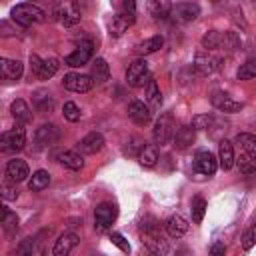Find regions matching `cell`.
I'll list each match as a JSON object with an SVG mask.
<instances>
[{
  "label": "cell",
  "instance_id": "cell-7",
  "mask_svg": "<svg viewBox=\"0 0 256 256\" xmlns=\"http://www.w3.org/2000/svg\"><path fill=\"white\" fill-rule=\"evenodd\" d=\"M94 54V42L92 40H84L80 42V46H76L74 52H70L66 58H64V64L66 66H72V68H78V66H84L90 62Z\"/></svg>",
  "mask_w": 256,
  "mask_h": 256
},
{
  "label": "cell",
  "instance_id": "cell-50",
  "mask_svg": "<svg viewBox=\"0 0 256 256\" xmlns=\"http://www.w3.org/2000/svg\"><path fill=\"white\" fill-rule=\"evenodd\" d=\"M176 256H192V250H188V248L182 246V248L176 250Z\"/></svg>",
  "mask_w": 256,
  "mask_h": 256
},
{
  "label": "cell",
  "instance_id": "cell-42",
  "mask_svg": "<svg viewBox=\"0 0 256 256\" xmlns=\"http://www.w3.org/2000/svg\"><path fill=\"white\" fill-rule=\"evenodd\" d=\"M236 142L246 150V152H252L256 154V136L254 134H248V132H240L236 136Z\"/></svg>",
  "mask_w": 256,
  "mask_h": 256
},
{
  "label": "cell",
  "instance_id": "cell-18",
  "mask_svg": "<svg viewBox=\"0 0 256 256\" xmlns=\"http://www.w3.org/2000/svg\"><path fill=\"white\" fill-rule=\"evenodd\" d=\"M128 116H130L138 126H146V124L150 122V118H152V112H150V108H148L144 102L132 100V102L128 104Z\"/></svg>",
  "mask_w": 256,
  "mask_h": 256
},
{
  "label": "cell",
  "instance_id": "cell-20",
  "mask_svg": "<svg viewBox=\"0 0 256 256\" xmlns=\"http://www.w3.org/2000/svg\"><path fill=\"white\" fill-rule=\"evenodd\" d=\"M32 106L40 114H50L54 110V98H52V94L48 90L40 88V90H36L32 94Z\"/></svg>",
  "mask_w": 256,
  "mask_h": 256
},
{
  "label": "cell",
  "instance_id": "cell-21",
  "mask_svg": "<svg viewBox=\"0 0 256 256\" xmlns=\"http://www.w3.org/2000/svg\"><path fill=\"white\" fill-rule=\"evenodd\" d=\"M218 164L222 170H230L236 164V154H234V146L230 140H220L218 144Z\"/></svg>",
  "mask_w": 256,
  "mask_h": 256
},
{
  "label": "cell",
  "instance_id": "cell-49",
  "mask_svg": "<svg viewBox=\"0 0 256 256\" xmlns=\"http://www.w3.org/2000/svg\"><path fill=\"white\" fill-rule=\"evenodd\" d=\"M224 252H226V246H224V242L216 240V242L210 246V252H208V256H224Z\"/></svg>",
  "mask_w": 256,
  "mask_h": 256
},
{
  "label": "cell",
  "instance_id": "cell-5",
  "mask_svg": "<svg viewBox=\"0 0 256 256\" xmlns=\"http://www.w3.org/2000/svg\"><path fill=\"white\" fill-rule=\"evenodd\" d=\"M118 218V206L112 202H100L94 208V228L98 232L108 230Z\"/></svg>",
  "mask_w": 256,
  "mask_h": 256
},
{
  "label": "cell",
  "instance_id": "cell-28",
  "mask_svg": "<svg viewBox=\"0 0 256 256\" xmlns=\"http://www.w3.org/2000/svg\"><path fill=\"white\" fill-rule=\"evenodd\" d=\"M148 10H150V14H152L156 20H164V18L170 16L172 4H170L168 0H152V2L148 4Z\"/></svg>",
  "mask_w": 256,
  "mask_h": 256
},
{
  "label": "cell",
  "instance_id": "cell-12",
  "mask_svg": "<svg viewBox=\"0 0 256 256\" xmlns=\"http://www.w3.org/2000/svg\"><path fill=\"white\" fill-rule=\"evenodd\" d=\"M170 16L176 22H192L194 18L200 16V6L196 2H178V4H172Z\"/></svg>",
  "mask_w": 256,
  "mask_h": 256
},
{
  "label": "cell",
  "instance_id": "cell-46",
  "mask_svg": "<svg viewBox=\"0 0 256 256\" xmlns=\"http://www.w3.org/2000/svg\"><path fill=\"white\" fill-rule=\"evenodd\" d=\"M256 246V224H252L244 234H242V250H250Z\"/></svg>",
  "mask_w": 256,
  "mask_h": 256
},
{
  "label": "cell",
  "instance_id": "cell-33",
  "mask_svg": "<svg viewBox=\"0 0 256 256\" xmlns=\"http://www.w3.org/2000/svg\"><path fill=\"white\" fill-rule=\"evenodd\" d=\"M58 68H60V62L56 60V58H46V60H42V64H40V70H38V78L40 80H50L56 72H58Z\"/></svg>",
  "mask_w": 256,
  "mask_h": 256
},
{
  "label": "cell",
  "instance_id": "cell-3",
  "mask_svg": "<svg viewBox=\"0 0 256 256\" xmlns=\"http://www.w3.org/2000/svg\"><path fill=\"white\" fill-rule=\"evenodd\" d=\"M150 68H148V62L144 58H138L134 60L128 68H126V82L128 86L132 88H142L150 82Z\"/></svg>",
  "mask_w": 256,
  "mask_h": 256
},
{
  "label": "cell",
  "instance_id": "cell-34",
  "mask_svg": "<svg viewBox=\"0 0 256 256\" xmlns=\"http://www.w3.org/2000/svg\"><path fill=\"white\" fill-rule=\"evenodd\" d=\"M240 46H242V40L236 32H222V46H220L222 52H236L240 50Z\"/></svg>",
  "mask_w": 256,
  "mask_h": 256
},
{
  "label": "cell",
  "instance_id": "cell-35",
  "mask_svg": "<svg viewBox=\"0 0 256 256\" xmlns=\"http://www.w3.org/2000/svg\"><path fill=\"white\" fill-rule=\"evenodd\" d=\"M146 100L152 108H158L162 104V94H160V88L154 78H150V82L146 84Z\"/></svg>",
  "mask_w": 256,
  "mask_h": 256
},
{
  "label": "cell",
  "instance_id": "cell-4",
  "mask_svg": "<svg viewBox=\"0 0 256 256\" xmlns=\"http://www.w3.org/2000/svg\"><path fill=\"white\" fill-rule=\"evenodd\" d=\"M26 144V130L22 124H16L14 128L2 132L0 136V150L2 152H20Z\"/></svg>",
  "mask_w": 256,
  "mask_h": 256
},
{
  "label": "cell",
  "instance_id": "cell-45",
  "mask_svg": "<svg viewBox=\"0 0 256 256\" xmlns=\"http://www.w3.org/2000/svg\"><path fill=\"white\" fill-rule=\"evenodd\" d=\"M12 180H2L0 184V190H2V198L4 200H16L18 198V190H16V184H10Z\"/></svg>",
  "mask_w": 256,
  "mask_h": 256
},
{
  "label": "cell",
  "instance_id": "cell-14",
  "mask_svg": "<svg viewBox=\"0 0 256 256\" xmlns=\"http://www.w3.org/2000/svg\"><path fill=\"white\" fill-rule=\"evenodd\" d=\"M54 18H58L66 28H70L80 22L82 14L78 10V4H58L54 8Z\"/></svg>",
  "mask_w": 256,
  "mask_h": 256
},
{
  "label": "cell",
  "instance_id": "cell-17",
  "mask_svg": "<svg viewBox=\"0 0 256 256\" xmlns=\"http://www.w3.org/2000/svg\"><path fill=\"white\" fill-rule=\"evenodd\" d=\"M30 176V170H28V164L20 158H14V160H8L6 164V178L12 180L14 184L16 182H22Z\"/></svg>",
  "mask_w": 256,
  "mask_h": 256
},
{
  "label": "cell",
  "instance_id": "cell-27",
  "mask_svg": "<svg viewBox=\"0 0 256 256\" xmlns=\"http://www.w3.org/2000/svg\"><path fill=\"white\" fill-rule=\"evenodd\" d=\"M138 160L144 168H152L158 162V146L156 144H144L138 152Z\"/></svg>",
  "mask_w": 256,
  "mask_h": 256
},
{
  "label": "cell",
  "instance_id": "cell-24",
  "mask_svg": "<svg viewBox=\"0 0 256 256\" xmlns=\"http://www.w3.org/2000/svg\"><path fill=\"white\" fill-rule=\"evenodd\" d=\"M56 158H58V162L64 168L74 170V172L76 170H82V166H84V160H82L80 152H76V150H62V152L56 154Z\"/></svg>",
  "mask_w": 256,
  "mask_h": 256
},
{
  "label": "cell",
  "instance_id": "cell-47",
  "mask_svg": "<svg viewBox=\"0 0 256 256\" xmlns=\"http://www.w3.org/2000/svg\"><path fill=\"white\" fill-rule=\"evenodd\" d=\"M120 14H122L124 18H128V20H130V24H134V20H136V4H134L132 0H126V2H122Z\"/></svg>",
  "mask_w": 256,
  "mask_h": 256
},
{
  "label": "cell",
  "instance_id": "cell-11",
  "mask_svg": "<svg viewBox=\"0 0 256 256\" xmlns=\"http://www.w3.org/2000/svg\"><path fill=\"white\" fill-rule=\"evenodd\" d=\"M80 242V236L72 230H66L58 236V240L54 242V248H52V254L54 256H70V252L78 246Z\"/></svg>",
  "mask_w": 256,
  "mask_h": 256
},
{
  "label": "cell",
  "instance_id": "cell-15",
  "mask_svg": "<svg viewBox=\"0 0 256 256\" xmlns=\"http://www.w3.org/2000/svg\"><path fill=\"white\" fill-rule=\"evenodd\" d=\"M216 168H218V160L214 158L212 152H208V150L196 152V156H194V170L196 172H200L204 176H214Z\"/></svg>",
  "mask_w": 256,
  "mask_h": 256
},
{
  "label": "cell",
  "instance_id": "cell-19",
  "mask_svg": "<svg viewBox=\"0 0 256 256\" xmlns=\"http://www.w3.org/2000/svg\"><path fill=\"white\" fill-rule=\"evenodd\" d=\"M22 72H24V64L20 60L0 58V76L4 80H20Z\"/></svg>",
  "mask_w": 256,
  "mask_h": 256
},
{
  "label": "cell",
  "instance_id": "cell-30",
  "mask_svg": "<svg viewBox=\"0 0 256 256\" xmlns=\"http://www.w3.org/2000/svg\"><path fill=\"white\" fill-rule=\"evenodd\" d=\"M236 166L242 174H254L256 172V154L252 152H242L238 158H236Z\"/></svg>",
  "mask_w": 256,
  "mask_h": 256
},
{
  "label": "cell",
  "instance_id": "cell-16",
  "mask_svg": "<svg viewBox=\"0 0 256 256\" xmlns=\"http://www.w3.org/2000/svg\"><path fill=\"white\" fill-rule=\"evenodd\" d=\"M104 148V136L100 132H90L86 134L78 144H76V150L80 154H96Z\"/></svg>",
  "mask_w": 256,
  "mask_h": 256
},
{
  "label": "cell",
  "instance_id": "cell-6",
  "mask_svg": "<svg viewBox=\"0 0 256 256\" xmlns=\"http://www.w3.org/2000/svg\"><path fill=\"white\" fill-rule=\"evenodd\" d=\"M192 68L196 70L198 76H210L220 68V58L208 50H198L192 62Z\"/></svg>",
  "mask_w": 256,
  "mask_h": 256
},
{
  "label": "cell",
  "instance_id": "cell-38",
  "mask_svg": "<svg viewBox=\"0 0 256 256\" xmlns=\"http://www.w3.org/2000/svg\"><path fill=\"white\" fill-rule=\"evenodd\" d=\"M2 228H4L6 234L16 232V228H18V216H16V212L8 210L6 206L2 208Z\"/></svg>",
  "mask_w": 256,
  "mask_h": 256
},
{
  "label": "cell",
  "instance_id": "cell-26",
  "mask_svg": "<svg viewBox=\"0 0 256 256\" xmlns=\"http://www.w3.org/2000/svg\"><path fill=\"white\" fill-rule=\"evenodd\" d=\"M90 76H92V80L98 82V84L108 82V78H110V66H108V62H106L104 58H96V60L92 62Z\"/></svg>",
  "mask_w": 256,
  "mask_h": 256
},
{
  "label": "cell",
  "instance_id": "cell-31",
  "mask_svg": "<svg viewBox=\"0 0 256 256\" xmlns=\"http://www.w3.org/2000/svg\"><path fill=\"white\" fill-rule=\"evenodd\" d=\"M202 48H206L208 52L212 50H220L222 46V32L220 30H208L204 36H202Z\"/></svg>",
  "mask_w": 256,
  "mask_h": 256
},
{
  "label": "cell",
  "instance_id": "cell-32",
  "mask_svg": "<svg viewBox=\"0 0 256 256\" xmlns=\"http://www.w3.org/2000/svg\"><path fill=\"white\" fill-rule=\"evenodd\" d=\"M174 142H176V148H180V150L188 148V146L194 142V130H192L190 126L178 128L176 134H174Z\"/></svg>",
  "mask_w": 256,
  "mask_h": 256
},
{
  "label": "cell",
  "instance_id": "cell-9",
  "mask_svg": "<svg viewBox=\"0 0 256 256\" xmlns=\"http://www.w3.org/2000/svg\"><path fill=\"white\" fill-rule=\"evenodd\" d=\"M92 84H94V80H92V76H88V74H76V72H70V74H66V76L62 78V86H64L66 90H70V92H78V94L88 92V90L92 88Z\"/></svg>",
  "mask_w": 256,
  "mask_h": 256
},
{
  "label": "cell",
  "instance_id": "cell-8",
  "mask_svg": "<svg viewBox=\"0 0 256 256\" xmlns=\"http://www.w3.org/2000/svg\"><path fill=\"white\" fill-rule=\"evenodd\" d=\"M58 138H60V130H58V126H56V124H52V122L42 124V126H40V128H36V132H34V144H36V148H38V150L52 146Z\"/></svg>",
  "mask_w": 256,
  "mask_h": 256
},
{
  "label": "cell",
  "instance_id": "cell-10",
  "mask_svg": "<svg viewBox=\"0 0 256 256\" xmlns=\"http://www.w3.org/2000/svg\"><path fill=\"white\" fill-rule=\"evenodd\" d=\"M210 102H212V106L216 108V110H220V112H240L242 110V102H238V100H234L230 94H226V92H222V90H214L212 94H210Z\"/></svg>",
  "mask_w": 256,
  "mask_h": 256
},
{
  "label": "cell",
  "instance_id": "cell-13",
  "mask_svg": "<svg viewBox=\"0 0 256 256\" xmlns=\"http://www.w3.org/2000/svg\"><path fill=\"white\" fill-rule=\"evenodd\" d=\"M142 246L150 256H166L168 254V242L164 240L162 232L156 234H142Z\"/></svg>",
  "mask_w": 256,
  "mask_h": 256
},
{
  "label": "cell",
  "instance_id": "cell-29",
  "mask_svg": "<svg viewBox=\"0 0 256 256\" xmlns=\"http://www.w3.org/2000/svg\"><path fill=\"white\" fill-rule=\"evenodd\" d=\"M48 184H50V174L46 170H36L32 174V178L28 180L30 192H42L44 188H48Z\"/></svg>",
  "mask_w": 256,
  "mask_h": 256
},
{
  "label": "cell",
  "instance_id": "cell-37",
  "mask_svg": "<svg viewBox=\"0 0 256 256\" xmlns=\"http://www.w3.org/2000/svg\"><path fill=\"white\" fill-rule=\"evenodd\" d=\"M190 212H192V222L200 224L204 218V212H206V200L202 196H194L192 204H190Z\"/></svg>",
  "mask_w": 256,
  "mask_h": 256
},
{
  "label": "cell",
  "instance_id": "cell-43",
  "mask_svg": "<svg viewBox=\"0 0 256 256\" xmlns=\"http://www.w3.org/2000/svg\"><path fill=\"white\" fill-rule=\"evenodd\" d=\"M140 232L142 234H156V232H160V222L154 216H144L140 220Z\"/></svg>",
  "mask_w": 256,
  "mask_h": 256
},
{
  "label": "cell",
  "instance_id": "cell-36",
  "mask_svg": "<svg viewBox=\"0 0 256 256\" xmlns=\"http://www.w3.org/2000/svg\"><path fill=\"white\" fill-rule=\"evenodd\" d=\"M128 26H130V20H128V18H124V16L118 12V14H114V16H112V20H110V34L118 38V36H122V34L126 32V28H128Z\"/></svg>",
  "mask_w": 256,
  "mask_h": 256
},
{
  "label": "cell",
  "instance_id": "cell-1",
  "mask_svg": "<svg viewBox=\"0 0 256 256\" xmlns=\"http://www.w3.org/2000/svg\"><path fill=\"white\" fill-rule=\"evenodd\" d=\"M10 16H12V20L16 22V24H20V26H32V24H36V22H44L46 20V12L40 8V6H36V4H30V2H22V4H16L14 8H12V12H10Z\"/></svg>",
  "mask_w": 256,
  "mask_h": 256
},
{
  "label": "cell",
  "instance_id": "cell-44",
  "mask_svg": "<svg viewBox=\"0 0 256 256\" xmlns=\"http://www.w3.org/2000/svg\"><path fill=\"white\" fill-rule=\"evenodd\" d=\"M62 112H64V118H66L68 122H78V120H80V108H78V106H76L72 100L64 102Z\"/></svg>",
  "mask_w": 256,
  "mask_h": 256
},
{
  "label": "cell",
  "instance_id": "cell-25",
  "mask_svg": "<svg viewBox=\"0 0 256 256\" xmlns=\"http://www.w3.org/2000/svg\"><path fill=\"white\" fill-rule=\"evenodd\" d=\"M162 46H164V38H162V36H152V38H146V40L138 42L136 48H134V52H136L138 56H146V54L158 52Z\"/></svg>",
  "mask_w": 256,
  "mask_h": 256
},
{
  "label": "cell",
  "instance_id": "cell-23",
  "mask_svg": "<svg viewBox=\"0 0 256 256\" xmlns=\"http://www.w3.org/2000/svg\"><path fill=\"white\" fill-rule=\"evenodd\" d=\"M10 114L14 116L16 124H30L32 122V110L22 98H18L10 104Z\"/></svg>",
  "mask_w": 256,
  "mask_h": 256
},
{
  "label": "cell",
  "instance_id": "cell-22",
  "mask_svg": "<svg viewBox=\"0 0 256 256\" xmlns=\"http://www.w3.org/2000/svg\"><path fill=\"white\" fill-rule=\"evenodd\" d=\"M164 228H166V232H168L170 238H182V236L188 232V222H186L184 216L172 214V216L164 222Z\"/></svg>",
  "mask_w": 256,
  "mask_h": 256
},
{
  "label": "cell",
  "instance_id": "cell-39",
  "mask_svg": "<svg viewBox=\"0 0 256 256\" xmlns=\"http://www.w3.org/2000/svg\"><path fill=\"white\" fill-rule=\"evenodd\" d=\"M236 76H238V80H250V78H254V76H256V58H248V60L238 68Z\"/></svg>",
  "mask_w": 256,
  "mask_h": 256
},
{
  "label": "cell",
  "instance_id": "cell-48",
  "mask_svg": "<svg viewBox=\"0 0 256 256\" xmlns=\"http://www.w3.org/2000/svg\"><path fill=\"white\" fill-rule=\"evenodd\" d=\"M110 240H112V244L118 246L122 252H126V254L130 252V244H128V240H126L120 232H112V234H110Z\"/></svg>",
  "mask_w": 256,
  "mask_h": 256
},
{
  "label": "cell",
  "instance_id": "cell-2",
  "mask_svg": "<svg viewBox=\"0 0 256 256\" xmlns=\"http://www.w3.org/2000/svg\"><path fill=\"white\" fill-rule=\"evenodd\" d=\"M176 134V122H174V116L172 112H164L158 116L154 128H152V138H154V144L156 146H164L168 144Z\"/></svg>",
  "mask_w": 256,
  "mask_h": 256
},
{
  "label": "cell",
  "instance_id": "cell-40",
  "mask_svg": "<svg viewBox=\"0 0 256 256\" xmlns=\"http://www.w3.org/2000/svg\"><path fill=\"white\" fill-rule=\"evenodd\" d=\"M34 250V240L32 238H24L20 244H16L14 250L8 252V256H32Z\"/></svg>",
  "mask_w": 256,
  "mask_h": 256
},
{
  "label": "cell",
  "instance_id": "cell-41",
  "mask_svg": "<svg viewBox=\"0 0 256 256\" xmlns=\"http://www.w3.org/2000/svg\"><path fill=\"white\" fill-rule=\"evenodd\" d=\"M214 118L210 114H196L192 120H190V128L192 130H208L212 126Z\"/></svg>",
  "mask_w": 256,
  "mask_h": 256
}]
</instances>
